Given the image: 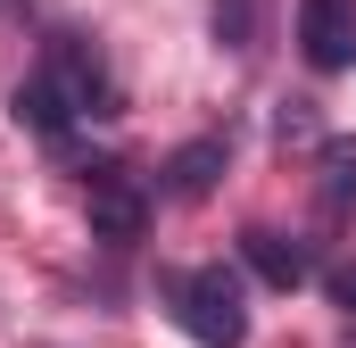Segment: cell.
<instances>
[{"label": "cell", "mask_w": 356, "mask_h": 348, "mask_svg": "<svg viewBox=\"0 0 356 348\" xmlns=\"http://www.w3.org/2000/svg\"><path fill=\"white\" fill-rule=\"evenodd\" d=\"M241 265H249L257 282H273V290H298V282L315 274V258H307L298 241H282V232H266V224H249V232H241Z\"/></svg>", "instance_id": "6"}, {"label": "cell", "mask_w": 356, "mask_h": 348, "mask_svg": "<svg viewBox=\"0 0 356 348\" xmlns=\"http://www.w3.org/2000/svg\"><path fill=\"white\" fill-rule=\"evenodd\" d=\"M332 299H340V307L356 315V265H340V274H332Z\"/></svg>", "instance_id": "11"}, {"label": "cell", "mask_w": 356, "mask_h": 348, "mask_svg": "<svg viewBox=\"0 0 356 348\" xmlns=\"http://www.w3.org/2000/svg\"><path fill=\"white\" fill-rule=\"evenodd\" d=\"M8 108H17V125H33V133H42V141H58V133H67V125H75V108H67V91L50 84V75H42V67H33V75H25V84H17V100H8Z\"/></svg>", "instance_id": "7"}, {"label": "cell", "mask_w": 356, "mask_h": 348, "mask_svg": "<svg viewBox=\"0 0 356 348\" xmlns=\"http://www.w3.org/2000/svg\"><path fill=\"white\" fill-rule=\"evenodd\" d=\"M298 50L315 75L356 67V0H298Z\"/></svg>", "instance_id": "3"}, {"label": "cell", "mask_w": 356, "mask_h": 348, "mask_svg": "<svg viewBox=\"0 0 356 348\" xmlns=\"http://www.w3.org/2000/svg\"><path fill=\"white\" fill-rule=\"evenodd\" d=\"M141 224H149V199H141L133 182L99 174V182H91V241H108V249H133V241H141Z\"/></svg>", "instance_id": "4"}, {"label": "cell", "mask_w": 356, "mask_h": 348, "mask_svg": "<svg viewBox=\"0 0 356 348\" xmlns=\"http://www.w3.org/2000/svg\"><path fill=\"white\" fill-rule=\"evenodd\" d=\"M42 75L67 91V108H75V116H116V108H124V91H116V75H108V58L91 50L83 33H50Z\"/></svg>", "instance_id": "2"}, {"label": "cell", "mask_w": 356, "mask_h": 348, "mask_svg": "<svg viewBox=\"0 0 356 348\" xmlns=\"http://www.w3.org/2000/svg\"><path fill=\"white\" fill-rule=\"evenodd\" d=\"M273 141H315V100H282L273 108Z\"/></svg>", "instance_id": "10"}, {"label": "cell", "mask_w": 356, "mask_h": 348, "mask_svg": "<svg viewBox=\"0 0 356 348\" xmlns=\"http://www.w3.org/2000/svg\"><path fill=\"white\" fill-rule=\"evenodd\" d=\"M224 158H232V141H224V133H199V141H182L175 158H166V174H158V191L191 207V199H207V191H216V174H224Z\"/></svg>", "instance_id": "5"}, {"label": "cell", "mask_w": 356, "mask_h": 348, "mask_svg": "<svg viewBox=\"0 0 356 348\" xmlns=\"http://www.w3.org/2000/svg\"><path fill=\"white\" fill-rule=\"evenodd\" d=\"M323 182H315V191H323V216H332V224H348L356 216V141L348 133H340V141H323Z\"/></svg>", "instance_id": "8"}, {"label": "cell", "mask_w": 356, "mask_h": 348, "mask_svg": "<svg viewBox=\"0 0 356 348\" xmlns=\"http://www.w3.org/2000/svg\"><path fill=\"white\" fill-rule=\"evenodd\" d=\"M166 299H175V324L199 348H241L249 340V290L232 265H191V274H166Z\"/></svg>", "instance_id": "1"}, {"label": "cell", "mask_w": 356, "mask_h": 348, "mask_svg": "<svg viewBox=\"0 0 356 348\" xmlns=\"http://www.w3.org/2000/svg\"><path fill=\"white\" fill-rule=\"evenodd\" d=\"M216 42L249 50V42H257V0H216Z\"/></svg>", "instance_id": "9"}]
</instances>
